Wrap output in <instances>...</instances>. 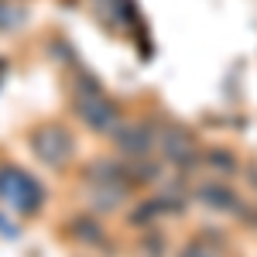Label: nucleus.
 <instances>
[{
  "mask_svg": "<svg viewBox=\"0 0 257 257\" xmlns=\"http://www.w3.org/2000/svg\"><path fill=\"white\" fill-rule=\"evenodd\" d=\"M31 151H35L45 165L62 168V165L69 161V155H72V138H69L65 127L48 123V127H38V131L31 134Z\"/></svg>",
  "mask_w": 257,
  "mask_h": 257,
  "instance_id": "7ed1b4c3",
  "label": "nucleus"
},
{
  "mask_svg": "<svg viewBox=\"0 0 257 257\" xmlns=\"http://www.w3.org/2000/svg\"><path fill=\"white\" fill-rule=\"evenodd\" d=\"M0 196L14 206V213H38L45 192L28 172H21L14 165H0Z\"/></svg>",
  "mask_w": 257,
  "mask_h": 257,
  "instance_id": "f257e3e1",
  "label": "nucleus"
},
{
  "mask_svg": "<svg viewBox=\"0 0 257 257\" xmlns=\"http://www.w3.org/2000/svg\"><path fill=\"white\" fill-rule=\"evenodd\" d=\"M72 230L82 233L79 240H86V243H99V226L93 223V219H76V223H72Z\"/></svg>",
  "mask_w": 257,
  "mask_h": 257,
  "instance_id": "39448f33",
  "label": "nucleus"
},
{
  "mask_svg": "<svg viewBox=\"0 0 257 257\" xmlns=\"http://www.w3.org/2000/svg\"><path fill=\"white\" fill-rule=\"evenodd\" d=\"M120 148H123V151H131V155H144L148 138H144L141 131H131V134H123V138H120Z\"/></svg>",
  "mask_w": 257,
  "mask_h": 257,
  "instance_id": "20e7f679",
  "label": "nucleus"
},
{
  "mask_svg": "<svg viewBox=\"0 0 257 257\" xmlns=\"http://www.w3.org/2000/svg\"><path fill=\"white\" fill-rule=\"evenodd\" d=\"M76 113L86 127L93 131H113L117 127V110L113 103L103 96L99 89H93V82H82V93L76 96Z\"/></svg>",
  "mask_w": 257,
  "mask_h": 257,
  "instance_id": "f03ea898",
  "label": "nucleus"
}]
</instances>
